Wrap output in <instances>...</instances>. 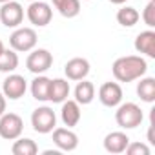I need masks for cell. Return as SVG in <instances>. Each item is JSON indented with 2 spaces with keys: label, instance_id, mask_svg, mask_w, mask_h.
I'll list each match as a JSON object with an SVG mask.
<instances>
[{
  "label": "cell",
  "instance_id": "3957f363",
  "mask_svg": "<svg viewBox=\"0 0 155 155\" xmlns=\"http://www.w3.org/2000/svg\"><path fill=\"white\" fill-rule=\"evenodd\" d=\"M31 126L37 133H51L57 128V115L53 111V108L49 106H40L37 110H33L31 113Z\"/></svg>",
  "mask_w": 155,
  "mask_h": 155
},
{
  "label": "cell",
  "instance_id": "f1b7e54d",
  "mask_svg": "<svg viewBox=\"0 0 155 155\" xmlns=\"http://www.w3.org/2000/svg\"><path fill=\"white\" fill-rule=\"evenodd\" d=\"M4 49H6V48H4V44H2V40H0V53H2Z\"/></svg>",
  "mask_w": 155,
  "mask_h": 155
},
{
  "label": "cell",
  "instance_id": "8fae6325",
  "mask_svg": "<svg viewBox=\"0 0 155 155\" xmlns=\"http://www.w3.org/2000/svg\"><path fill=\"white\" fill-rule=\"evenodd\" d=\"M53 144L60 151H73L79 146V137L71 128H55L53 130Z\"/></svg>",
  "mask_w": 155,
  "mask_h": 155
},
{
  "label": "cell",
  "instance_id": "d4e9b609",
  "mask_svg": "<svg viewBox=\"0 0 155 155\" xmlns=\"http://www.w3.org/2000/svg\"><path fill=\"white\" fill-rule=\"evenodd\" d=\"M124 151L128 155H150V148L144 142H128Z\"/></svg>",
  "mask_w": 155,
  "mask_h": 155
},
{
  "label": "cell",
  "instance_id": "52a82bcc",
  "mask_svg": "<svg viewBox=\"0 0 155 155\" xmlns=\"http://www.w3.org/2000/svg\"><path fill=\"white\" fill-rule=\"evenodd\" d=\"M53 66V55L48 49H31L26 58V68L35 75H44Z\"/></svg>",
  "mask_w": 155,
  "mask_h": 155
},
{
  "label": "cell",
  "instance_id": "2e32d148",
  "mask_svg": "<svg viewBox=\"0 0 155 155\" xmlns=\"http://www.w3.org/2000/svg\"><path fill=\"white\" fill-rule=\"evenodd\" d=\"M69 97V82L64 79H53L49 82V102L53 104H62Z\"/></svg>",
  "mask_w": 155,
  "mask_h": 155
},
{
  "label": "cell",
  "instance_id": "603a6c76",
  "mask_svg": "<svg viewBox=\"0 0 155 155\" xmlns=\"http://www.w3.org/2000/svg\"><path fill=\"white\" fill-rule=\"evenodd\" d=\"M18 68V55L15 49H4L0 53V73H13Z\"/></svg>",
  "mask_w": 155,
  "mask_h": 155
},
{
  "label": "cell",
  "instance_id": "7402d4cb",
  "mask_svg": "<svg viewBox=\"0 0 155 155\" xmlns=\"http://www.w3.org/2000/svg\"><path fill=\"white\" fill-rule=\"evenodd\" d=\"M139 18H140L139 11L135 8H131V6H124V8H120L117 11V22L122 28H133L139 22Z\"/></svg>",
  "mask_w": 155,
  "mask_h": 155
},
{
  "label": "cell",
  "instance_id": "9c48e42d",
  "mask_svg": "<svg viewBox=\"0 0 155 155\" xmlns=\"http://www.w3.org/2000/svg\"><path fill=\"white\" fill-rule=\"evenodd\" d=\"M26 90H28V81L22 75H17V73L8 75L2 84V93L9 101H18L20 97L26 95Z\"/></svg>",
  "mask_w": 155,
  "mask_h": 155
},
{
  "label": "cell",
  "instance_id": "5bb4252c",
  "mask_svg": "<svg viewBox=\"0 0 155 155\" xmlns=\"http://www.w3.org/2000/svg\"><path fill=\"white\" fill-rule=\"evenodd\" d=\"M135 49L150 58H155V31L153 29H146L140 31L135 38Z\"/></svg>",
  "mask_w": 155,
  "mask_h": 155
},
{
  "label": "cell",
  "instance_id": "277c9868",
  "mask_svg": "<svg viewBox=\"0 0 155 155\" xmlns=\"http://www.w3.org/2000/svg\"><path fill=\"white\" fill-rule=\"evenodd\" d=\"M37 40H38V37L33 28H17L9 37V46H11V49H15L18 53H28V51L35 49Z\"/></svg>",
  "mask_w": 155,
  "mask_h": 155
},
{
  "label": "cell",
  "instance_id": "ffe728a7",
  "mask_svg": "<svg viewBox=\"0 0 155 155\" xmlns=\"http://www.w3.org/2000/svg\"><path fill=\"white\" fill-rule=\"evenodd\" d=\"M51 2L64 18H75L81 13V0H51Z\"/></svg>",
  "mask_w": 155,
  "mask_h": 155
},
{
  "label": "cell",
  "instance_id": "ac0fdd59",
  "mask_svg": "<svg viewBox=\"0 0 155 155\" xmlns=\"http://www.w3.org/2000/svg\"><path fill=\"white\" fill-rule=\"evenodd\" d=\"M93 99H95V86H93V82H90L86 79L79 81V84L75 86V101L79 104H82V106H86V104H91Z\"/></svg>",
  "mask_w": 155,
  "mask_h": 155
},
{
  "label": "cell",
  "instance_id": "5b68a950",
  "mask_svg": "<svg viewBox=\"0 0 155 155\" xmlns=\"http://www.w3.org/2000/svg\"><path fill=\"white\" fill-rule=\"evenodd\" d=\"M24 131V120L17 113H2L0 115V137L6 140H15Z\"/></svg>",
  "mask_w": 155,
  "mask_h": 155
},
{
  "label": "cell",
  "instance_id": "d6986e66",
  "mask_svg": "<svg viewBox=\"0 0 155 155\" xmlns=\"http://www.w3.org/2000/svg\"><path fill=\"white\" fill-rule=\"evenodd\" d=\"M139 84H137V95L142 102H148L151 104L155 101V79L153 77H140L137 79Z\"/></svg>",
  "mask_w": 155,
  "mask_h": 155
},
{
  "label": "cell",
  "instance_id": "4fadbf2b",
  "mask_svg": "<svg viewBox=\"0 0 155 155\" xmlns=\"http://www.w3.org/2000/svg\"><path fill=\"white\" fill-rule=\"evenodd\" d=\"M60 119H62L64 126H68V128L77 126L81 120V104L77 101L66 99L62 102V108H60Z\"/></svg>",
  "mask_w": 155,
  "mask_h": 155
},
{
  "label": "cell",
  "instance_id": "cb8c5ba5",
  "mask_svg": "<svg viewBox=\"0 0 155 155\" xmlns=\"http://www.w3.org/2000/svg\"><path fill=\"white\" fill-rule=\"evenodd\" d=\"M142 20L148 28H155V0H150L142 11Z\"/></svg>",
  "mask_w": 155,
  "mask_h": 155
},
{
  "label": "cell",
  "instance_id": "6da1fadb",
  "mask_svg": "<svg viewBox=\"0 0 155 155\" xmlns=\"http://www.w3.org/2000/svg\"><path fill=\"white\" fill-rule=\"evenodd\" d=\"M111 71L119 82H133V81L146 75L148 62L139 55H126V57H120L113 62Z\"/></svg>",
  "mask_w": 155,
  "mask_h": 155
},
{
  "label": "cell",
  "instance_id": "30bf717a",
  "mask_svg": "<svg viewBox=\"0 0 155 155\" xmlns=\"http://www.w3.org/2000/svg\"><path fill=\"white\" fill-rule=\"evenodd\" d=\"M99 101L106 108H117L122 102V88L117 82H104L99 88Z\"/></svg>",
  "mask_w": 155,
  "mask_h": 155
},
{
  "label": "cell",
  "instance_id": "ba28073f",
  "mask_svg": "<svg viewBox=\"0 0 155 155\" xmlns=\"http://www.w3.org/2000/svg\"><path fill=\"white\" fill-rule=\"evenodd\" d=\"M22 20H24V8L18 2L9 0V2L2 4V8H0V22L6 28H18Z\"/></svg>",
  "mask_w": 155,
  "mask_h": 155
},
{
  "label": "cell",
  "instance_id": "7c38bea8",
  "mask_svg": "<svg viewBox=\"0 0 155 155\" xmlns=\"http://www.w3.org/2000/svg\"><path fill=\"white\" fill-rule=\"evenodd\" d=\"M64 73H66V77H68L69 81H77V82H79V81H82V79L88 77V73H90V62L86 58H82V57H75V58H71V60L66 62Z\"/></svg>",
  "mask_w": 155,
  "mask_h": 155
},
{
  "label": "cell",
  "instance_id": "9a60e30c",
  "mask_svg": "<svg viewBox=\"0 0 155 155\" xmlns=\"http://www.w3.org/2000/svg\"><path fill=\"white\" fill-rule=\"evenodd\" d=\"M130 137L124 131H111L104 137V150L108 153H124Z\"/></svg>",
  "mask_w": 155,
  "mask_h": 155
},
{
  "label": "cell",
  "instance_id": "f546056e",
  "mask_svg": "<svg viewBox=\"0 0 155 155\" xmlns=\"http://www.w3.org/2000/svg\"><path fill=\"white\" fill-rule=\"evenodd\" d=\"M4 2H9V0H0V4H4Z\"/></svg>",
  "mask_w": 155,
  "mask_h": 155
},
{
  "label": "cell",
  "instance_id": "e0dca14e",
  "mask_svg": "<svg viewBox=\"0 0 155 155\" xmlns=\"http://www.w3.org/2000/svg\"><path fill=\"white\" fill-rule=\"evenodd\" d=\"M49 82L51 79H48L46 75H37L31 81V95L35 101L46 102L49 99Z\"/></svg>",
  "mask_w": 155,
  "mask_h": 155
},
{
  "label": "cell",
  "instance_id": "484cf974",
  "mask_svg": "<svg viewBox=\"0 0 155 155\" xmlns=\"http://www.w3.org/2000/svg\"><path fill=\"white\" fill-rule=\"evenodd\" d=\"M2 113H6V97H4L2 91H0V115Z\"/></svg>",
  "mask_w": 155,
  "mask_h": 155
},
{
  "label": "cell",
  "instance_id": "8992f818",
  "mask_svg": "<svg viewBox=\"0 0 155 155\" xmlns=\"http://www.w3.org/2000/svg\"><path fill=\"white\" fill-rule=\"evenodd\" d=\"M26 17L28 20L37 26V28H44L51 22L53 18V9L48 2H40V0H33V2L29 4L28 11H26Z\"/></svg>",
  "mask_w": 155,
  "mask_h": 155
},
{
  "label": "cell",
  "instance_id": "44dd1931",
  "mask_svg": "<svg viewBox=\"0 0 155 155\" xmlns=\"http://www.w3.org/2000/svg\"><path fill=\"white\" fill-rule=\"evenodd\" d=\"M11 151H13V155H35L38 151V146L33 139L18 137V139H15V142L11 146Z\"/></svg>",
  "mask_w": 155,
  "mask_h": 155
},
{
  "label": "cell",
  "instance_id": "83f0119b",
  "mask_svg": "<svg viewBox=\"0 0 155 155\" xmlns=\"http://www.w3.org/2000/svg\"><path fill=\"white\" fill-rule=\"evenodd\" d=\"M111 4H117V6H120V4H124V2H128V0H110Z\"/></svg>",
  "mask_w": 155,
  "mask_h": 155
},
{
  "label": "cell",
  "instance_id": "4316f807",
  "mask_svg": "<svg viewBox=\"0 0 155 155\" xmlns=\"http://www.w3.org/2000/svg\"><path fill=\"white\" fill-rule=\"evenodd\" d=\"M148 140H150L151 144H155V140H153V126L148 130Z\"/></svg>",
  "mask_w": 155,
  "mask_h": 155
},
{
  "label": "cell",
  "instance_id": "4dcf8cb0",
  "mask_svg": "<svg viewBox=\"0 0 155 155\" xmlns=\"http://www.w3.org/2000/svg\"><path fill=\"white\" fill-rule=\"evenodd\" d=\"M29 2H33V0H29Z\"/></svg>",
  "mask_w": 155,
  "mask_h": 155
},
{
  "label": "cell",
  "instance_id": "7a4b0ae2",
  "mask_svg": "<svg viewBox=\"0 0 155 155\" xmlns=\"http://www.w3.org/2000/svg\"><path fill=\"white\" fill-rule=\"evenodd\" d=\"M115 120H117V124L120 128L133 130V128L140 126V122L144 120V113H142L140 106H137L135 102H126V104H119L117 106Z\"/></svg>",
  "mask_w": 155,
  "mask_h": 155
}]
</instances>
